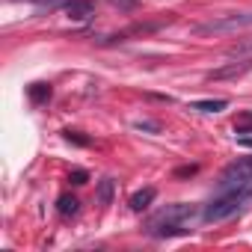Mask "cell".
<instances>
[{"label":"cell","mask_w":252,"mask_h":252,"mask_svg":"<svg viewBox=\"0 0 252 252\" xmlns=\"http://www.w3.org/2000/svg\"><path fill=\"white\" fill-rule=\"evenodd\" d=\"M202 217V211L196 205H187V202H175V205H166L160 208L158 214H152V220L146 222V234L149 237H184L193 231V222Z\"/></svg>","instance_id":"obj_1"},{"label":"cell","mask_w":252,"mask_h":252,"mask_svg":"<svg viewBox=\"0 0 252 252\" xmlns=\"http://www.w3.org/2000/svg\"><path fill=\"white\" fill-rule=\"evenodd\" d=\"M246 202H252V184L237 187V190L214 193V196L208 199V205L202 208V220H205V222H222V220L234 217Z\"/></svg>","instance_id":"obj_2"},{"label":"cell","mask_w":252,"mask_h":252,"mask_svg":"<svg viewBox=\"0 0 252 252\" xmlns=\"http://www.w3.org/2000/svg\"><path fill=\"white\" fill-rule=\"evenodd\" d=\"M237 30H252V12H231L222 18H211L193 27L199 36H222V33H237Z\"/></svg>","instance_id":"obj_3"},{"label":"cell","mask_w":252,"mask_h":252,"mask_svg":"<svg viewBox=\"0 0 252 252\" xmlns=\"http://www.w3.org/2000/svg\"><path fill=\"white\" fill-rule=\"evenodd\" d=\"M246 184H252V158H237L222 169V175L217 181V193L237 190V187H246Z\"/></svg>","instance_id":"obj_4"},{"label":"cell","mask_w":252,"mask_h":252,"mask_svg":"<svg viewBox=\"0 0 252 252\" xmlns=\"http://www.w3.org/2000/svg\"><path fill=\"white\" fill-rule=\"evenodd\" d=\"M246 71H252V57H243L240 63H225V65L208 71V80H231V77H243Z\"/></svg>","instance_id":"obj_5"},{"label":"cell","mask_w":252,"mask_h":252,"mask_svg":"<svg viewBox=\"0 0 252 252\" xmlns=\"http://www.w3.org/2000/svg\"><path fill=\"white\" fill-rule=\"evenodd\" d=\"M65 15L71 21H86V18L95 15V3L92 0H71V3L65 6Z\"/></svg>","instance_id":"obj_6"},{"label":"cell","mask_w":252,"mask_h":252,"mask_svg":"<svg viewBox=\"0 0 252 252\" xmlns=\"http://www.w3.org/2000/svg\"><path fill=\"white\" fill-rule=\"evenodd\" d=\"M155 196H158V190L155 187H143V190H137L134 196H131V211H146V208H152V202H155Z\"/></svg>","instance_id":"obj_7"},{"label":"cell","mask_w":252,"mask_h":252,"mask_svg":"<svg viewBox=\"0 0 252 252\" xmlns=\"http://www.w3.org/2000/svg\"><path fill=\"white\" fill-rule=\"evenodd\" d=\"M225 107H228L225 98H205V101H193L190 104V110H199V113H220Z\"/></svg>","instance_id":"obj_8"},{"label":"cell","mask_w":252,"mask_h":252,"mask_svg":"<svg viewBox=\"0 0 252 252\" xmlns=\"http://www.w3.org/2000/svg\"><path fill=\"white\" fill-rule=\"evenodd\" d=\"M113 193H116V181H113V178H101V181H98V190H95L98 205H110V202H113Z\"/></svg>","instance_id":"obj_9"},{"label":"cell","mask_w":252,"mask_h":252,"mask_svg":"<svg viewBox=\"0 0 252 252\" xmlns=\"http://www.w3.org/2000/svg\"><path fill=\"white\" fill-rule=\"evenodd\" d=\"M57 211H60L63 217H74V214L80 211V202H77L74 196H68V193H65V196H60V199H57Z\"/></svg>","instance_id":"obj_10"},{"label":"cell","mask_w":252,"mask_h":252,"mask_svg":"<svg viewBox=\"0 0 252 252\" xmlns=\"http://www.w3.org/2000/svg\"><path fill=\"white\" fill-rule=\"evenodd\" d=\"M27 95H30L33 104H42V101L51 98V86H48V83H33V86L27 89Z\"/></svg>","instance_id":"obj_11"},{"label":"cell","mask_w":252,"mask_h":252,"mask_svg":"<svg viewBox=\"0 0 252 252\" xmlns=\"http://www.w3.org/2000/svg\"><path fill=\"white\" fill-rule=\"evenodd\" d=\"M228 54H231V57H252V39L237 42L234 48H228Z\"/></svg>","instance_id":"obj_12"},{"label":"cell","mask_w":252,"mask_h":252,"mask_svg":"<svg viewBox=\"0 0 252 252\" xmlns=\"http://www.w3.org/2000/svg\"><path fill=\"white\" fill-rule=\"evenodd\" d=\"M107 3L116 6V9H122V12H134L140 6V0H107Z\"/></svg>","instance_id":"obj_13"},{"label":"cell","mask_w":252,"mask_h":252,"mask_svg":"<svg viewBox=\"0 0 252 252\" xmlns=\"http://www.w3.org/2000/svg\"><path fill=\"white\" fill-rule=\"evenodd\" d=\"M86 181H89V172H86V169H74V172H68V184L80 187V184H86Z\"/></svg>","instance_id":"obj_14"},{"label":"cell","mask_w":252,"mask_h":252,"mask_svg":"<svg viewBox=\"0 0 252 252\" xmlns=\"http://www.w3.org/2000/svg\"><path fill=\"white\" fill-rule=\"evenodd\" d=\"M36 3H39L42 9H65L71 0H36Z\"/></svg>","instance_id":"obj_15"},{"label":"cell","mask_w":252,"mask_h":252,"mask_svg":"<svg viewBox=\"0 0 252 252\" xmlns=\"http://www.w3.org/2000/svg\"><path fill=\"white\" fill-rule=\"evenodd\" d=\"M65 140H68V143H77V146H89V140L80 137L77 131H65Z\"/></svg>","instance_id":"obj_16"},{"label":"cell","mask_w":252,"mask_h":252,"mask_svg":"<svg viewBox=\"0 0 252 252\" xmlns=\"http://www.w3.org/2000/svg\"><path fill=\"white\" fill-rule=\"evenodd\" d=\"M193 172H196V166H181L175 175H193Z\"/></svg>","instance_id":"obj_17"},{"label":"cell","mask_w":252,"mask_h":252,"mask_svg":"<svg viewBox=\"0 0 252 252\" xmlns=\"http://www.w3.org/2000/svg\"><path fill=\"white\" fill-rule=\"evenodd\" d=\"M237 140H240L243 146H252V137H237Z\"/></svg>","instance_id":"obj_18"}]
</instances>
